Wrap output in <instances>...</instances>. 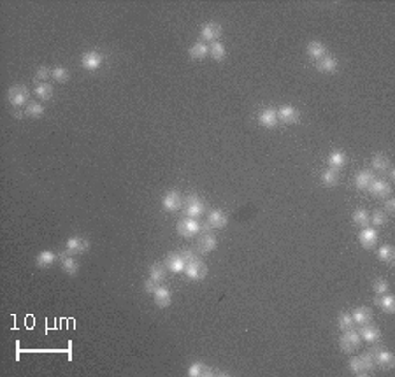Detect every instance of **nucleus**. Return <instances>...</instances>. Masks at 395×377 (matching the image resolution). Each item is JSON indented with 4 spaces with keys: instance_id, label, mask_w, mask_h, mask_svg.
<instances>
[{
    "instance_id": "f257e3e1",
    "label": "nucleus",
    "mask_w": 395,
    "mask_h": 377,
    "mask_svg": "<svg viewBox=\"0 0 395 377\" xmlns=\"http://www.w3.org/2000/svg\"><path fill=\"white\" fill-rule=\"evenodd\" d=\"M202 231H211L209 225L200 223V221H197L195 218H188V216L177 221V233H179L181 237L190 239V237L198 235Z\"/></svg>"
},
{
    "instance_id": "f03ea898",
    "label": "nucleus",
    "mask_w": 395,
    "mask_h": 377,
    "mask_svg": "<svg viewBox=\"0 0 395 377\" xmlns=\"http://www.w3.org/2000/svg\"><path fill=\"white\" fill-rule=\"evenodd\" d=\"M350 370H351L355 376H367V374H373L374 370V358H373V353H364L362 356L358 358H350Z\"/></svg>"
},
{
    "instance_id": "7ed1b4c3",
    "label": "nucleus",
    "mask_w": 395,
    "mask_h": 377,
    "mask_svg": "<svg viewBox=\"0 0 395 377\" xmlns=\"http://www.w3.org/2000/svg\"><path fill=\"white\" fill-rule=\"evenodd\" d=\"M28 99H30V91L26 86H13V88H9L7 91V100L11 105L14 107H22L25 104H28Z\"/></svg>"
},
{
    "instance_id": "20e7f679",
    "label": "nucleus",
    "mask_w": 395,
    "mask_h": 377,
    "mask_svg": "<svg viewBox=\"0 0 395 377\" xmlns=\"http://www.w3.org/2000/svg\"><path fill=\"white\" fill-rule=\"evenodd\" d=\"M360 335L356 334L355 330H344L343 332V335H341V339H339V347H341V351L343 353H353L356 349V347L360 346Z\"/></svg>"
},
{
    "instance_id": "39448f33",
    "label": "nucleus",
    "mask_w": 395,
    "mask_h": 377,
    "mask_svg": "<svg viewBox=\"0 0 395 377\" xmlns=\"http://www.w3.org/2000/svg\"><path fill=\"white\" fill-rule=\"evenodd\" d=\"M206 274H207V267L204 265L198 258H195V260L186 263L185 275L190 279V281H202V279L206 277Z\"/></svg>"
},
{
    "instance_id": "423d86ee",
    "label": "nucleus",
    "mask_w": 395,
    "mask_h": 377,
    "mask_svg": "<svg viewBox=\"0 0 395 377\" xmlns=\"http://www.w3.org/2000/svg\"><path fill=\"white\" fill-rule=\"evenodd\" d=\"M204 210H206V206L197 195H188L185 198V212L188 218H200Z\"/></svg>"
},
{
    "instance_id": "0eeeda50",
    "label": "nucleus",
    "mask_w": 395,
    "mask_h": 377,
    "mask_svg": "<svg viewBox=\"0 0 395 377\" xmlns=\"http://www.w3.org/2000/svg\"><path fill=\"white\" fill-rule=\"evenodd\" d=\"M102 62H104V56L100 55L99 51H88L81 56V67L85 70H90V72L100 69Z\"/></svg>"
},
{
    "instance_id": "6e6552de",
    "label": "nucleus",
    "mask_w": 395,
    "mask_h": 377,
    "mask_svg": "<svg viewBox=\"0 0 395 377\" xmlns=\"http://www.w3.org/2000/svg\"><path fill=\"white\" fill-rule=\"evenodd\" d=\"M373 358H374V363H378L381 369H392L395 363L394 360V355H392L388 349H383V347H376L373 349Z\"/></svg>"
},
{
    "instance_id": "1a4fd4ad",
    "label": "nucleus",
    "mask_w": 395,
    "mask_h": 377,
    "mask_svg": "<svg viewBox=\"0 0 395 377\" xmlns=\"http://www.w3.org/2000/svg\"><path fill=\"white\" fill-rule=\"evenodd\" d=\"M216 249V237L211 231H202L197 242V251L200 254H207Z\"/></svg>"
},
{
    "instance_id": "9d476101",
    "label": "nucleus",
    "mask_w": 395,
    "mask_h": 377,
    "mask_svg": "<svg viewBox=\"0 0 395 377\" xmlns=\"http://www.w3.org/2000/svg\"><path fill=\"white\" fill-rule=\"evenodd\" d=\"M65 246H67V253H70V254H83L90 249V242L79 235L70 237Z\"/></svg>"
},
{
    "instance_id": "9b49d317",
    "label": "nucleus",
    "mask_w": 395,
    "mask_h": 377,
    "mask_svg": "<svg viewBox=\"0 0 395 377\" xmlns=\"http://www.w3.org/2000/svg\"><path fill=\"white\" fill-rule=\"evenodd\" d=\"M183 204H185L183 197L177 191H169L162 200L163 209L167 210V212H176V210H179L183 207Z\"/></svg>"
},
{
    "instance_id": "f8f14e48",
    "label": "nucleus",
    "mask_w": 395,
    "mask_h": 377,
    "mask_svg": "<svg viewBox=\"0 0 395 377\" xmlns=\"http://www.w3.org/2000/svg\"><path fill=\"white\" fill-rule=\"evenodd\" d=\"M165 267H167L171 272H174V274H179V272H185L186 262L181 253H171L165 258Z\"/></svg>"
},
{
    "instance_id": "ddd939ff",
    "label": "nucleus",
    "mask_w": 395,
    "mask_h": 377,
    "mask_svg": "<svg viewBox=\"0 0 395 377\" xmlns=\"http://www.w3.org/2000/svg\"><path fill=\"white\" fill-rule=\"evenodd\" d=\"M367 189H369V193L373 195V197H378V198H385L390 195V185H388L385 179H373V183H371L369 186H367Z\"/></svg>"
},
{
    "instance_id": "4468645a",
    "label": "nucleus",
    "mask_w": 395,
    "mask_h": 377,
    "mask_svg": "<svg viewBox=\"0 0 395 377\" xmlns=\"http://www.w3.org/2000/svg\"><path fill=\"white\" fill-rule=\"evenodd\" d=\"M278 111L272 107H267L263 109V111H260V114H258V123L262 125V126H265V128H274L276 125H278Z\"/></svg>"
},
{
    "instance_id": "2eb2a0df",
    "label": "nucleus",
    "mask_w": 395,
    "mask_h": 377,
    "mask_svg": "<svg viewBox=\"0 0 395 377\" xmlns=\"http://www.w3.org/2000/svg\"><path fill=\"white\" fill-rule=\"evenodd\" d=\"M358 240H360V244L364 246L365 249L374 248V244L378 242V231H376V228L364 227L360 231V235H358Z\"/></svg>"
},
{
    "instance_id": "dca6fc26",
    "label": "nucleus",
    "mask_w": 395,
    "mask_h": 377,
    "mask_svg": "<svg viewBox=\"0 0 395 377\" xmlns=\"http://www.w3.org/2000/svg\"><path fill=\"white\" fill-rule=\"evenodd\" d=\"M360 339H364L365 342H369V344H374V342H378L379 339H381V334H379V330H378V326H374V325H362V328H360Z\"/></svg>"
},
{
    "instance_id": "f3484780",
    "label": "nucleus",
    "mask_w": 395,
    "mask_h": 377,
    "mask_svg": "<svg viewBox=\"0 0 395 377\" xmlns=\"http://www.w3.org/2000/svg\"><path fill=\"white\" fill-rule=\"evenodd\" d=\"M301 118L299 111L292 105H283V107H279L278 111V120L283 121V123H297Z\"/></svg>"
},
{
    "instance_id": "a211bd4d",
    "label": "nucleus",
    "mask_w": 395,
    "mask_h": 377,
    "mask_svg": "<svg viewBox=\"0 0 395 377\" xmlns=\"http://www.w3.org/2000/svg\"><path fill=\"white\" fill-rule=\"evenodd\" d=\"M227 223H228V218L223 210L215 209L209 212V218H207V225H209V228H225L227 227Z\"/></svg>"
},
{
    "instance_id": "6ab92c4d",
    "label": "nucleus",
    "mask_w": 395,
    "mask_h": 377,
    "mask_svg": "<svg viewBox=\"0 0 395 377\" xmlns=\"http://www.w3.org/2000/svg\"><path fill=\"white\" fill-rule=\"evenodd\" d=\"M60 263H62V269H64L69 275H78V270H79L78 262L70 256V253H67V251H65V253H60Z\"/></svg>"
},
{
    "instance_id": "aec40b11",
    "label": "nucleus",
    "mask_w": 395,
    "mask_h": 377,
    "mask_svg": "<svg viewBox=\"0 0 395 377\" xmlns=\"http://www.w3.org/2000/svg\"><path fill=\"white\" fill-rule=\"evenodd\" d=\"M153 296H155V304L158 305V307H169V305H171L172 293L169 292L165 286H158V288H156L155 293H153Z\"/></svg>"
},
{
    "instance_id": "412c9836",
    "label": "nucleus",
    "mask_w": 395,
    "mask_h": 377,
    "mask_svg": "<svg viewBox=\"0 0 395 377\" xmlns=\"http://www.w3.org/2000/svg\"><path fill=\"white\" fill-rule=\"evenodd\" d=\"M200 35H202V39H204V41H211V42H215L216 39L221 35V26L216 25V23H207V25L202 26Z\"/></svg>"
},
{
    "instance_id": "4be33fe9",
    "label": "nucleus",
    "mask_w": 395,
    "mask_h": 377,
    "mask_svg": "<svg viewBox=\"0 0 395 377\" xmlns=\"http://www.w3.org/2000/svg\"><path fill=\"white\" fill-rule=\"evenodd\" d=\"M188 55L190 58H194V60H202V58H206V56L209 55V46H207L204 41H197V42L188 49Z\"/></svg>"
},
{
    "instance_id": "5701e85b",
    "label": "nucleus",
    "mask_w": 395,
    "mask_h": 377,
    "mask_svg": "<svg viewBox=\"0 0 395 377\" xmlns=\"http://www.w3.org/2000/svg\"><path fill=\"white\" fill-rule=\"evenodd\" d=\"M316 69L320 70V72L330 74V72H334V70L337 69V60H335L334 56L325 55L323 58H320V60L316 62Z\"/></svg>"
},
{
    "instance_id": "b1692460",
    "label": "nucleus",
    "mask_w": 395,
    "mask_h": 377,
    "mask_svg": "<svg viewBox=\"0 0 395 377\" xmlns=\"http://www.w3.org/2000/svg\"><path fill=\"white\" fill-rule=\"evenodd\" d=\"M215 370L209 369V367H206L204 363H200V361H195V363L190 365L188 369V376L190 377H204V376H215Z\"/></svg>"
},
{
    "instance_id": "393cba45",
    "label": "nucleus",
    "mask_w": 395,
    "mask_h": 377,
    "mask_svg": "<svg viewBox=\"0 0 395 377\" xmlns=\"http://www.w3.org/2000/svg\"><path fill=\"white\" fill-rule=\"evenodd\" d=\"M371 316H373V313H371V309L365 307V305H362V307H356L355 311H353V314H351L353 321H355L356 325H365V323H369Z\"/></svg>"
},
{
    "instance_id": "a878e982",
    "label": "nucleus",
    "mask_w": 395,
    "mask_h": 377,
    "mask_svg": "<svg viewBox=\"0 0 395 377\" xmlns=\"http://www.w3.org/2000/svg\"><path fill=\"white\" fill-rule=\"evenodd\" d=\"M307 55L318 62L320 58H323V56L327 55L325 44H322L320 41H311V42L307 44Z\"/></svg>"
},
{
    "instance_id": "bb28decb",
    "label": "nucleus",
    "mask_w": 395,
    "mask_h": 377,
    "mask_svg": "<svg viewBox=\"0 0 395 377\" xmlns=\"http://www.w3.org/2000/svg\"><path fill=\"white\" fill-rule=\"evenodd\" d=\"M374 304L379 305V307H381L387 314H394V311H395V300H394V296H392V295H387V293H385V296H383V295H378V296H376V300H374Z\"/></svg>"
},
{
    "instance_id": "cd10ccee",
    "label": "nucleus",
    "mask_w": 395,
    "mask_h": 377,
    "mask_svg": "<svg viewBox=\"0 0 395 377\" xmlns=\"http://www.w3.org/2000/svg\"><path fill=\"white\" fill-rule=\"evenodd\" d=\"M373 179H374V174L371 170H360L355 176V186L358 189H367V186L373 183Z\"/></svg>"
},
{
    "instance_id": "c85d7f7f",
    "label": "nucleus",
    "mask_w": 395,
    "mask_h": 377,
    "mask_svg": "<svg viewBox=\"0 0 395 377\" xmlns=\"http://www.w3.org/2000/svg\"><path fill=\"white\" fill-rule=\"evenodd\" d=\"M327 163L330 165V168L341 170V168L344 167V163H346V154H344L343 151H332V153L329 154V158H327Z\"/></svg>"
},
{
    "instance_id": "c756f323",
    "label": "nucleus",
    "mask_w": 395,
    "mask_h": 377,
    "mask_svg": "<svg viewBox=\"0 0 395 377\" xmlns=\"http://www.w3.org/2000/svg\"><path fill=\"white\" fill-rule=\"evenodd\" d=\"M167 275V267L162 265V263H153L150 267V279H153L155 283H162L163 279Z\"/></svg>"
},
{
    "instance_id": "7c9ffc66",
    "label": "nucleus",
    "mask_w": 395,
    "mask_h": 377,
    "mask_svg": "<svg viewBox=\"0 0 395 377\" xmlns=\"http://www.w3.org/2000/svg\"><path fill=\"white\" fill-rule=\"evenodd\" d=\"M371 163H373V168L378 172H385L390 168V160H388L387 154H374L373 160H371Z\"/></svg>"
},
{
    "instance_id": "2f4dec72",
    "label": "nucleus",
    "mask_w": 395,
    "mask_h": 377,
    "mask_svg": "<svg viewBox=\"0 0 395 377\" xmlns=\"http://www.w3.org/2000/svg\"><path fill=\"white\" fill-rule=\"evenodd\" d=\"M339 170L337 168H327L322 174V183L325 186H335L339 183Z\"/></svg>"
},
{
    "instance_id": "473e14b6",
    "label": "nucleus",
    "mask_w": 395,
    "mask_h": 377,
    "mask_svg": "<svg viewBox=\"0 0 395 377\" xmlns=\"http://www.w3.org/2000/svg\"><path fill=\"white\" fill-rule=\"evenodd\" d=\"M55 262H56V254L53 253V251H49V249H46V251H41V253L37 254V265H39L41 269L53 265Z\"/></svg>"
},
{
    "instance_id": "72a5a7b5",
    "label": "nucleus",
    "mask_w": 395,
    "mask_h": 377,
    "mask_svg": "<svg viewBox=\"0 0 395 377\" xmlns=\"http://www.w3.org/2000/svg\"><path fill=\"white\" fill-rule=\"evenodd\" d=\"M34 93L37 95L41 100H49L53 97V86L47 84V83H37Z\"/></svg>"
},
{
    "instance_id": "f704fd0d",
    "label": "nucleus",
    "mask_w": 395,
    "mask_h": 377,
    "mask_svg": "<svg viewBox=\"0 0 395 377\" xmlns=\"http://www.w3.org/2000/svg\"><path fill=\"white\" fill-rule=\"evenodd\" d=\"M353 223H356L358 227H369L371 223V216L369 212L365 209H356L355 212H353Z\"/></svg>"
},
{
    "instance_id": "c9c22d12",
    "label": "nucleus",
    "mask_w": 395,
    "mask_h": 377,
    "mask_svg": "<svg viewBox=\"0 0 395 377\" xmlns=\"http://www.w3.org/2000/svg\"><path fill=\"white\" fill-rule=\"evenodd\" d=\"M209 55L213 56L215 60H223L225 55H227V49H225V46L221 42L215 41V42H211L209 46Z\"/></svg>"
},
{
    "instance_id": "e433bc0d",
    "label": "nucleus",
    "mask_w": 395,
    "mask_h": 377,
    "mask_svg": "<svg viewBox=\"0 0 395 377\" xmlns=\"http://www.w3.org/2000/svg\"><path fill=\"white\" fill-rule=\"evenodd\" d=\"M378 256H379V260H381V262L390 263L392 260H394V256H395L394 248H392L390 244H383L381 248L378 249Z\"/></svg>"
},
{
    "instance_id": "4c0bfd02",
    "label": "nucleus",
    "mask_w": 395,
    "mask_h": 377,
    "mask_svg": "<svg viewBox=\"0 0 395 377\" xmlns=\"http://www.w3.org/2000/svg\"><path fill=\"white\" fill-rule=\"evenodd\" d=\"M26 116H32V118H39V116L44 114V105L39 102H28L25 109Z\"/></svg>"
},
{
    "instance_id": "58836bf2",
    "label": "nucleus",
    "mask_w": 395,
    "mask_h": 377,
    "mask_svg": "<svg viewBox=\"0 0 395 377\" xmlns=\"http://www.w3.org/2000/svg\"><path fill=\"white\" fill-rule=\"evenodd\" d=\"M337 325H339V330H351L355 321H353V317L350 313H341L339 314V319H337Z\"/></svg>"
},
{
    "instance_id": "ea45409f",
    "label": "nucleus",
    "mask_w": 395,
    "mask_h": 377,
    "mask_svg": "<svg viewBox=\"0 0 395 377\" xmlns=\"http://www.w3.org/2000/svg\"><path fill=\"white\" fill-rule=\"evenodd\" d=\"M51 76L55 77V81L65 83L69 79V70L65 69V67H55V69L51 70Z\"/></svg>"
},
{
    "instance_id": "a19ab883",
    "label": "nucleus",
    "mask_w": 395,
    "mask_h": 377,
    "mask_svg": "<svg viewBox=\"0 0 395 377\" xmlns=\"http://www.w3.org/2000/svg\"><path fill=\"white\" fill-rule=\"evenodd\" d=\"M371 221H373L374 227H383V225H387L388 218L385 212H381V210H376L373 216H371Z\"/></svg>"
},
{
    "instance_id": "79ce46f5",
    "label": "nucleus",
    "mask_w": 395,
    "mask_h": 377,
    "mask_svg": "<svg viewBox=\"0 0 395 377\" xmlns=\"http://www.w3.org/2000/svg\"><path fill=\"white\" fill-rule=\"evenodd\" d=\"M374 292H376V295H385V293H388V283L385 281V279H378V281H374Z\"/></svg>"
},
{
    "instance_id": "37998d69",
    "label": "nucleus",
    "mask_w": 395,
    "mask_h": 377,
    "mask_svg": "<svg viewBox=\"0 0 395 377\" xmlns=\"http://www.w3.org/2000/svg\"><path fill=\"white\" fill-rule=\"evenodd\" d=\"M49 74H51V70L47 69V67H39V69H37V72H35V81L46 83V79L49 77Z\"/></svg>"
},
{
    "instance_id": "c03bdc74",
    "label": "nucleus",
    "mask_w": 395,
    "mask_h": 377,
    "mask_svg": "<svg viewBox=\"0 0 395 377\" xmlns=\"http://www.w3.org/2000/svg\"><path fill=\"white\" fill-rule=\"evenodd\" d=\"M160 284L158 283H155V281H153V279H150L148 277L146 281H144V292L146 293H151V295H153V293H155V290L156 288H158Z\"/></svg>"
},
{
    "instance_id": "a18cd8bd",
    "label": "nucleus",
    "mask_w": 395,
    "mask_h": 377,
    "mask_svg": "<svg viewBox=\"0 0 395 377\" xmlns=\"http://www.w3.org/2000/svg\"><path fill=\"white\" fill-rule=\"evenodd\" d=\"M385 212H387V214H394L395 212V200L394 198L385 202Z\"/></svg>"
},
{
    "instance_id": "49530a36",
    "label": "nucleus",
    "mask_w": 395,
    "mask_h": 377,
    "mask_svg": "<svg viewBox=\"0 0 395 377\" xmlns=\"http://www.w3.org/2000/svg\"><path fill=\"white\" fill-rule=\"evenodd\" d=\"M13 114L16 116V118H22V116H23V112H22V111H18V109H14V111H13Z\"/></svg>"
}]
</instances>
